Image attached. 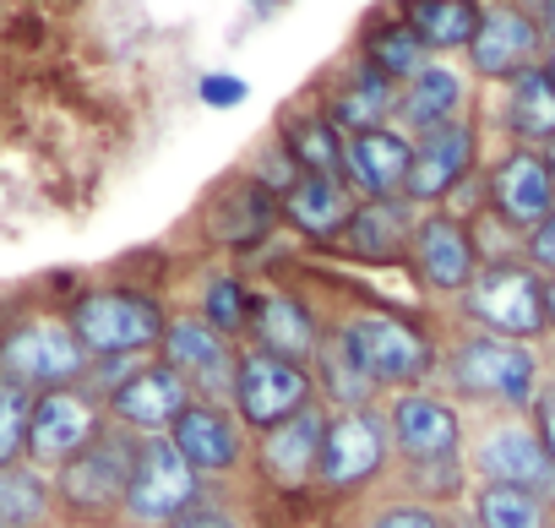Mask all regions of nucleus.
<instances>
[{"label": "nucleus", "mask_w": 555, "mask_h": 528, "mask_svg": "<svg viewBox=\"0 0 555 528\" xmlns=\"http://www.w3.org/2000/svg\"><path fill=\"white\" fill-rule=\"evenodd\" d=\"M544 360L533 344L517 338H495L479 327H457L441 338V392L468 414H528L533 392H539Z\"/></svg>", "instance_id": "nucleus-1"}, {"label": "nucleus", "mask_w": 555, "mask_h": 528, "mask_svg": "<svg viewBox=\"0 0 555 528\" xmlns=\"http://www.w3.org/2000/svg\"><path fill=\"white\" fill-rule=\"evenodd\" d=\"M333 327L349 338V349L360 355L365 376L376 382V392H409V387H430L441 371V333L398 306H376L360 300L349 311L333 317Z\"/></svg>", "instance_id": "nucleus-2"}, {"label": "nucleus", "mask_w": 555, "mask_h": 528, "mask_svg": "<svg viewBox=\"0 0 555 528\" xmlns=\"http://www.w3.org/2000/svg\"><path fill=\"white\" fill-rule=\"evenodd\" d=\"M77 344L88 349V360H147L158 355L164 344V327H169V306L158 289L147 284H126V279H109V284H88L77 289L72 300H61Z\"/></svg>", "instance_id": "nucleus-3"}, {"label": "nucleus", "mask_w": 555, "mask_h": 528, "mask_svg": "<svg viewBox=\"0 0 555 528\" xmlns=\"http://www.w3.org/2000/svg\"><path fill=\"white\" fill-rule=\"evenodd\" d=\"M137 441H142L137 430L104 425L72 463H61L50 474L61 523H72V528H109V523H120L131 463H137Z\"/></svg>", "instance_id": "nucleus-4"}, {"label": "nucleus", "mask_w": 555, "mask_h": 528, "mask_svg": "<svg viewBox=\"0 0 555 528\" xmlns=\"http://www.w3.org/2000/svg\"><path fill=\"white\" fill-rule=\"evenodd\" d=\"M88 376V349L77 344L66 311H12L0 322V382L23 392H55V387H82Z\"/></svg>", "instance_id": "nucleus-5"}, {"label": "nucleus", "mask_w": 555, "mask_h": 528, "mask_svg": "<svg viewBox=\"0 0 555 528\" xmlns=\"http://www.w3.org/2000/svg\"><path fill=\"white\" fill-rule=\"evenodd\" d=\"M452 306H457L463 327H479V333H495V338H517V344H539L544 338V273L528 268L522 250L479 261L474 284Z\"/></svg>", "instance_id": "nucleus-6"}, {"label": "nucleus", "mask_w": 555, "mask_h": 528, "mask_svg": "<svg viewBox=\"0 0 555 528\" xmlns=\"http://www.w3.org/2000/svg\"><path fill=\"white\" fill-rule=\"evenodd\" d=\"M387 463H392V441H387L382 403L327 414L322 468H317V490L327 501H360L365 490H376L387 479Z\"/></svg>", "instance_id": "nucleus-7"}, {"label": "nucleus", "mask_w": 555, "mask_h": 528, "mask_svg": "<svg viewBox=\"0 0 555 528\" xmlns=\"http://www.w3.org/2000/svg\"><path fill=\"white\" fill-rule=\"evenodd\" d=\"M468 474L474 485H512L555 501V463L528 414H479V425H468Z\"/></svg>", "instance_id": "nucleus-8"}, {"label": "nucleus", "mask_w": 555, "mask_h": 528, "mask_svg": "<svg viewBox=\"0 0 555 528\" xmlns=\"http://www.w3.org/2000/svg\"><path fill=\"white\" fill-rule=\"evenodd\" d=\"M202 495H207V479L180 458V447L164 430L142 436L137 463H131V485H126V506H120V528H169Z\"/></svg>", "instance_id": "nucleus-9"}, {"label": "nucleus", "mask_w": 555, "mask_h": 528, "mask_svg": "<svg viewBox=\"0 0 555 528\" xmlns=\"http://www.w3.org/2000/svg\"><path fill=\"white\" fill-rule=\"evenodd\" d=\"M392 463H425V458H463L468 452V414L441 387H409L382 398Z\"/></svg>", "instance_id": "nucleus-10"}, {"label": "nucleus", "mask_w": 555, "mask_h": 528, "mask_svg": "<svg viewBox=\"0 0 555 528\" xmlns=\"http://www.w3.org/2000/svg\"><path fill=\"white\" fill-rule=\"evenodd\" d=\"M311 403H317V382H311L306 365H289V360H278V355H261V349L240 344L229 409L240 414V425H245L250 436L295 420V414L311 409Z\"/></svg>", "instance_id": "nucleus-11"}, {"label": "nucleus", "mask_w": 555, "mask_h": 528, "mask_svg": "<svg viewBox=\"0 0 555 528\" xmlns=\"http://www.w3.org/2000/svg\"><path fill=\"white\" fill-rule=\"evenodd\" d=\"M322 436H327V409L311 403L295 420L272 425L261 436H250V468L256 485L278 501H300L317 490V468H322Z\"/></svg>", "instance_id": "nucleus-12"}, {"label": "nucleus", "mask_w": 555, "mask_h": 528, "mask_svg": "<svg viewBox=\"0 0 555 528\" xmlns=\"http://www.w3.org/2000/svg\"><path fill=\"white\" fill-rule=\"evenodd\" d=\"M479 240H474V223L452 218L447 207H425L414 234H409V261L403 268L414 273V284L436 300H457L474 273H479Z\"/></svg>", "instance_id": "nucleus-13"}, {"label": "nucleus", "mask_w": 555, "mask_h": 528, "mask_svg": "<svg viewBox=\"0 0 555 528\" xmlns=\"http://www.w3.org/2000/svg\"><path fill=\"white\" fill-rule=\"evenodd\" d=\"M555 213V175L539 147H506L485 169V218L501 223L512 240H528Z\"/></svg>", "instance_id": "nucleus-14"}, {"label": "nucleus", "mask_w": 555, "mask_h": 528, "mask_svg": "<svg viewBox=\"0 0 555 528\" xmlns=\"http://www.w3.org/2000/svg\"><path fill=\"white\" fill-rule=\"evenodd\" d=\"M158 360L185 376L191 398H202V403H229V392H234V365H240V344L223 338L218 327H207V322L185 306V311H169Z\"/></svg>", "instance_id": "nucleus-15"}, {"label": "nucleus", "mask_w": 555, "mask_h": 528, "mask_svg": "<svg viewBox=\"0 0 555 528\" xmlns=\"http://www.w3.org/2000/svg\"><path fill=\"white\" fill-rule=\"evenodd\" d=\"M278 229H284V196H272L250 175H229L202 202V240L218 245V250H229V256L261 250Z\"/></svg>", "instance_id": "nucleus-16"}, {"label": "nucleus", "mask_w": 555, "mask_h": 528, "mask_svg": "<svg viewBox=\"0 0 555 528\" xmlns=\"http://www.w3.org/2000/svg\"><path fill=\"white\" fill-rule=\"evenodd\" d=\"M164 436L180 447V458H185L207 485H229V479L250 463V430L240 425V414H234L229 403H202V398H191Z\"/></svg>", "instance_id": "nucleus-17"}, {"label": "nucleus", "mask_w": 555, "mask_h": 528, "mask_svg": "<svg viewBox=\"0 0 555 528\" xmlns=\"http://www.w3.org/2000/svg\"><path fill=\"white\" fill-rule=\"evenodd\" d=\"M463 55H468V72L479 82H512L517 72L539 66L544 61V34H539L533 7H517V0H490V7L479 12L474 44Z\"/></svg>", "instance_id": "nucleus-18"}, {"label": "nucleus", "mask_w": 555, "mask_h": 528, "mask_svg": "<svg viewBox=\"0 0 555 528\" xmlns=\"http://www.w3.org/2000/svg\"><path fill=\"white\" fill-rule=\"evenodd\" d=\"M104 403L88 398L82 387H55V392H39L34 398V414H28V463L39 474H55L61 463H72L99 430H104Z\"/></svg>", "instance_id": "nucleus-19"}, {"label": "nucleus", "mask_w": 555, "mask_h": 528, "mask_svg": "<svg viewBox=\"0 0 555 528\" xmlns=\"http://www.w3.org/2000/svg\"><path fill=\"white\" fill-rule=\"evenodd\" d=\"M322 333H327V317L317 311L311 295L284 289V284L256 289L250 333H245L250 349L278 355V360H289V365H306V371H311V360H317V349H322Z\"/></svg>", "instance_id": "nucleus-20"}, {"label": "nucleus", "mask_w": 555, "mask_h": 528, "mask_svg": "<svg viewBox=\"0 0 555 528\" xmlns=\"http://www.w3.org/2000/svg\"><path fill=\"white\" fill-rule=\"evenodd\" d=\"M474 169H479V126L463 115V120H447V126L414 137V158H409L403 196H409L420 213H425V207H441Z\"/></svg>", "instance_id": "nucleus-21"}, {"label": "nucleus", "mask_w": 555, "mask_h": 528, "mask_svg": "<svg viewBox=\"0 0 555 528\" xmlns=\"http://www.w3.org/2000/svg\"><path fill=\"white\" fill-rule=\"evenodd\" d=\"M191 403V387L175 365H164L158 355H147L109 398H104V420L109 425H126L137 436H158L180 420V409Z\"/></svg>", "instance_id": "nucleus-22"}, {"label": "nucleus", "mask_w": 555, "mask_h": 528, "mask_svg": "<svg viewBox=\"0 0 555 528\" xmlns=\"http://www.w3.org/2000/svg\"><path fill=\"white\" fill-rule=\"evenodd\" d=\"M420 223V207L409 196H382V202H360L349 229L338 234V256L360 261V268H398L409 261V234Z\"/></svg>", "instance_id": "nucleus-23"}, {"label": "nucleus", "mask_w": 555, "mask_h": 528, "mask_svg": "<svg viewBox=\"0 0 555 528\" xmlns=\"http://www.w3.org/2000/svg\"><path fill=\"white\" fill-rule=\"evenodd\" d=\"M409 158H414V137H403L398 126L354 131V137H344V185H349L360 202L403 196Z\"/></svg>", "instance_id": "nucleus-24"}, {"label": "nucleus", "mask_w": 555, "mask_h": 528, "mask_svg": "<svg viewBox=\"0 0 555 528\" xmlns=\"http://www.w3.org/2000/svg\"><path fill=\"white\" fill-rule=\"evenodd\" d=\"M322 115H327L344 137L392 126V115H398V82H387L376 66H365V61L354 55V66H344V72L322 88Z\"/></svg>", "instance_id": "nucleus-25"}, {"label": "nucleus", "mask_w": 555, "mask_h": 528, "mask_svg": "<svg viewBox=\"0 0 555 528\" xmlns=\"http://www.w3.org/2000/svg\"><path fill=\"white\" fill-rule=\"evenodd\" d=\"M468 115V77L447 61H430L425 72H414L403 88H398V115L392 126L403 137H425L447 120H463Z\"/></svg>", "instance_id": "nucleus-26"}, {"label": "nucleus", "mask_w": 555, "mask_h": 528, "mask_svg": "<svg viewBox=\"0 0 555 528\" xmlns=\"http://www.w3.org/2000/svg\"><path fill=\"white\" fill-rule=\"evenodd\" d=\"M360 196L338 180V175H300L284 191V229H295L311 245H338V234L349 229Z\"/></svg>", "instance_id": "nucleus-27"}, {"label": "nucleus", "mask_w": 555, "mask_h": 528, "mask_svg": "<svg viewBox=\"0 0 555 528\" xmlns=\"http://www.w3.org/2000/svg\"><path fill=\"white\" fill-rule=\"evenodd\" d=\"M311 382H317V403H322L327 414H338V409H371V403H382L376 382L365 376L360 355L349 349V338H344L333 322H327V333H322V349H317V360H311Z\"/></svg>", "instance_id": "nucleus-28"}, {"label": "nucleus", "mask_w": 555, "mask_h": 528, "mask_svg": "<svg viewBox=\"0 0 555 528\" xmlns=\"http://www.w3.org/2000/svg\"><path fill=\"white\" fill-rule=\"evenodd\" d=\"M501 126H506L512 147L555 142V82L544 66H528L512 82H501Z\"/></svg>", "instance_id": "nucleus-29"}, {"label": "nucleus", "mask_w": 555, "mask_h": 528, "mask_svg": "<svg viewBox=\"0 0 555 528\" xmlns=\"http://www.w3.org/2000/svg\"><path fill=\"white\" fill-rule=\"evenodd\" d=\"M278 142L300 164V175H338L344 180V131L322 115V104H295L278 115Z\"/></svg>", "instance_id": "nucleus-30"}, {"label": "nucleus", "mask_w": 555, "mask_h": 528, "mask_svg": "<svg viewBox=\"0 0 555 528\" xmlns=\"http://www.w3.org/2000/svg\"><path fill=\"white\" fill-rule=\"evenodd\" d=\"M485 0H398V17L409 23V34L441 61L474 44Z\"/></svg>", "instance_id": "nucleus-31"}, {"label": "nucleus", "mask_w": 555, "mask_h": 528, "mask_svg": "<svg viewBox=\"0 0 555 528\" xmlns=\"http://www.w3.org/2000/svg\"><path fill=\"white\" fill-rule=\"evenodd\" d=\"M474 490V474H468V452L463 458H425V463H392V495H409V501H425V506H463Z\"/></svg>", "instance_id": "nucleus-32"}, {"label": "nucleus", "mask_w": 555, "mask_h": 528, "mask_svg": "<svg viewBox=\"0 0 555 528\" xmlns=\"http://www.w3.org/2000/svg\"><path fill=\"white\" fill-rule=\"evenodd\" d=\"M360 61H365V66H376L387 82H398V88H403V82H409L414 72H425L436 55L409 34V23H403V17H392V12H387V17L365 23V34H360Z\"/></svg>", "instance_id": "nucleus-33"}, {"label": "nucleus", "mask_w": 555, "mask_h": 528, "mask_svg": "<svg viewBox=\"0 0 555 528\" xmlns=\"http://www.w3.org/2000/svg\"><path fill=\"white\" fill-rule=\"evenodd\" d=\"M55 485L34 463L0 468V528H55Z\"/></svg>", "instance_id": "nucleus-34"}, {"label": "nucleus", "mask_w": 555, "mask_h": 528, "mask_svg": "<svg viewBox=\"0 0 555 528\" xmlns=\"http://www.w3.org/2000/svg\"><path fill=\"white\" fill-rule=\"evenodd\" d=\"M463 512L474 528H555V501L512 485H474Z\"/></svg>", "instance_id": "nucleus-35"}, {"label": "nucleus", "mask_w": 555, "mask_h": 528, "mask_svg": "<svg viewBox=\"0 0 555 528\" xmlns=\"http://www.w3.org/2000/svg\"><path fill=\"white\" fill-rule=\"evenodd\" d=\"M250 306H256V289H250L240 273H229V268L202 273L196 300H191V311H196L207 327H218L223 338H234V344H245V333H250Z\"/></svg>", "instance_id": "nucleus-36"}, {"label": "nucleus", "mask_w": 555, "mask_h": 528, "mask_svg": "<svg viewBox=\"0 0 555 528\" xmlns=\"http://www.w3.org/2000/svg\"><path fill=\"white\" fill-rule=\"evenodd\" d=\"M354 528H457V506L441 512V506H425L409 495H382L354 517Z\"/></svg>", "instance_id": "nucleus-37"}, {"label": "nucleus", "mask_w": 555, "mask_h": 528, "mask_svg": "<svg viewBox=\"0 0 555 528\" xmlns=\"http://www.w3.org/2000/svg\"><path fill=\"white\" fill-rule=\"evenodd\" d=\"M169 528H261V512L240 495H229V485H207V495L196 506H185Z\"/></svg>", "instance_id": "nucleus-38"}, {"label": "nucleus", "mask_w": 555, "mask_h": 528, "mask_svg": "<svg viewBox=\"0 0 555 528\" xmlns=\"http://www.w3.org/2000/svg\"><path fill=\"white\" fill-rule=\"evenodd\" d=\"M28 414H34V392L0 382V468L28 463Z\"/></svg>", "instance_id": "nucleus-39"}, {"label": "nucleus", "mask_w": 555, "mask_h": 528, "mask_svg": "<svg viewBox=\"0 0 555 528\" xmlns=\"http://www.w3.org/2000/svg\"><path fill=\"white\" fill-rule=\"evenodd\" d=\"M245 175H250V180H261V185H267L272 196H284V191H289V185L300 180V164H295V158L284 153V142L272 137V142H267V153H261V158H256V164H250Z\"/></svg>", "instance_id": "nucleus-40"}, {"label": "nucleus", "mask_w": 555, "mask_h": 528, "mask_svg": "<svg viewBox=\"0 0 555 528\" xmlns=\"http://www.w3.org/2000/svg\"><path fill=\"white\" fill-rule=\"evenodd\" d=\"M528 425H533L539 447H544L550 463H555V371L539 376V392H533V403H528Z\"/></svg>", "instance_id": "nucleus-41"}, {"label": "nucleus", "mask_w": 555, "mask_h": 528, "mask_svg": "<svg viewBox=\"0 0 555 528\" xmlns=\"http://www.w3.org/2000/svg\"><path fill=\"white\" fill-rule=\"evenodd\" d=\"M522 261H528V268H539L544 279H555V213L522 240Z\"/></svg>", "instance_id": "nucleus-42"}, {"label": "nucleus", "mask_w": 555, "mask_h": 528, "mask_svg": "<svg viewBox=\"0 0 555 528\" xmlns=\"http://www.w3.org/2000/svg\"><path fill=\"white\" fill-rule=\"evenodd\" d=\"M202 104L234 110V104H245V82L240 77H202Z\"/></svg>", "instance_id": "nucleus-43"}, {"label": "nucleus", "mask_w": 555, "mask_h": 528, "mask_svg": "<svg viewBox=\"0 0 555 528\" xmlns=\"http://www.w3.org/2000/svg\"><path fill=\"white\" fill-rule=\"evenodd\" d=\"M533 17H539V34H544V44L555 39V0H533Z\"/></svg>", "instance_id": "nucleus-44"}, {"label": "nucleus", "mask_w": 555, "mask_h": 528, "mask_svg": "<svg viewBox=\"0 0 555 528\" xmlns=\"http://www.w3.org/2000/svg\"><path fill=\"white\" fill-rule=\"evenodd\" d=\"M544 338L555 344V279H544Z\"/></svg>", "instance_id": "nucleus-45"}, {"label": "nucleus", "mask_w": 555, "mask_h": 528, "mask_svg": "<svg viewBox=\"0 0 555 528\" xmlns=\"http://www.w3.org/2000/svg\"><path fill=\"white\" fill-rule=\"evenodd\" d=\"M539 66H544V72H550V82H555V39L544 44V61H539Z\"/></svg>", "instance_id": "nucleus-46"}, {"label": "nucleus", "mask_w": 555, "mask_h": 528, "mask_svg": "<svg viewBox=\"0 0 555 528\" xmlns=\"http://www.w3.org/2000/svg\"><path fill=\"white\" fill-rule=\"evenodd\" d=\"M539 153H544V164H550V175H555V142H544Z\"/></svg>", "instance_id": "nucleus-47"}, {"label": "nucleus", "mask_w": 555, "mask_h": 528, "mask_svg": "<svg viewBox=\"0 0 555 528\" xmlns=\"http://www.w3.org/2000/svg\"><path fill=\"white\" fill-rule=\"evenodd\" d=\"M250 7H278V0H250Z\"/></svg>", "instance_id": "nucleus-48"}]
</instances>
